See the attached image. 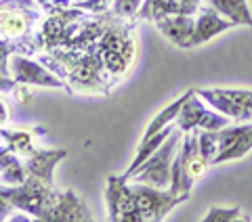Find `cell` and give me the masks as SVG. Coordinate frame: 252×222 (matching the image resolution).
Listing matches in <instances>:
<instances>
[{"mask_svg":"<svg viewBox=\"0 0 252 222\" xmlns=\"http://www.w3.org/2000/svg\"><path fill=\"white\" fill-rule=\"evenodd\" d=\"M181 140H183V130L175 126V130L168 134V139L132 172V176L128 180L143 182V185L156 187V189H170L172 164H175V157L179 153Z\"/></svg>","mask_w":252,"mask_h":222,"instance_id":"obj_2","label":"cell"},{"mask_svg":"<svg viewBox=\"0 0 252 222\" xmlns=\"http://www.w3.org/2000/svg\"><path fill=\"white\" fill-rule=\"evenodd\" d=\"M198 140H200V155L208 166L215 164L219 155V142L215 137V130H198Z\"/></svg>","mask_w":252,"mask_h":222,"instance_id":"obj_19","label":"cell"},{"mask_svg":"<svg viewBox=\"0 0 252 222\" xmlns=\"http://www.w3.org/2000/svg\"><path fill=\"white\" fill-rule=\"evenodd\" d=\"M204 101L193 88H189L187 101L183 103V109L177 117V128H181L183 132L189 130H220L225 126H229L231 120L225 117L223 113H219L217 109L206 107Z\"/></svg>","mask_w":252,"mask_h":222,"instance_id":"obj_7","label":"cell"},{"mask_svg":"<svg viewBox=\"0 0 252 222\" xmlns=\"http://www.w3.org/2000/svg\"><path fill=\"white\" fill-rule=\"evenodd\" d=\"M206 168H208V164L200 155L198 130L183 132V140H181L179 153L175 157V164H172V180H170L168 191L189 197L193 182L204 176Z\"/></svg>","mask_w":252,"mask_h":222,"instance_id":"obj_5","label":"cell"},{"mask_svg":"<svg viewBox=\"0 0 252 222\" xmlns=\"http://www.w3.org/2000/svg\"><path fill=\"white\" fill-rule=\"evenodd\" d=\"M26 166L19 160V155L6 147V142L0 145V182L2 185H21L26 182Z\"/></svg>","mask_w":252,"mask_h":222,"instance_id":"obj_15","label":"cell"},{"mask_svg":"<svg viewBox=\"0 0 252 222\" xmlns=\"http://www.w3.org/2000/svg\"><path fill=\"white\" fill-rule=\"evenodd\" d=\"M46 222H89L93 214L86 208L84 199L74 191H63L59 201L42 216Z\"/></svg>","mask_w":252,"mask_h":222,"instance_id":"obj_11","label":"cell"},{"mask_svg":"<svg viewBox=\"0 0 252 222\" xmlns=\"http://www.w3.org/2000/svg\"><path fill=\"white\" fill-rule=\"evenodd\" d=\"M154 23L170 44L185 49L195 28V15H166V17H160Z\"/></svg>","mask_w":252,"mask_h":222,"instance_id":"obj_13","label":"cell"},{"mask_svg":"<svg viewBox=\"0 0 252 222\" xmlns=\"http://www.w3.org/2000/svg\"><path fill=\"white\" fill-rule=\"evenodd\" d=\"M86 15H89V11L80 9V6H51L44 13L34 36L38 53L63 49V44L67 42L74 26L82 17H86Z\"/></svg>","mask_w":252,"mask_h":222,"instance_id":"obj_4","label":"cell"},{"mask_svg":"<svg viewBox=\"0 0 252 222\" xmlns=\"http://www.w3.org/2000/svg\"><path fill=\"white\" fill-rule=\"evenodd\" d=\"M61 193L63 191H57L55 187L44 185L42 180L32 178V176H28L26 182L15 187L0 182V195L4 199H9L15 205V210L26 212L36 220H42L44 214L59 201Z\"/></svg>","mask_w":252,"mask_h":222,"instance_id":"obj_3","label":"cell"},{"mask_svg":"<svg viewBox=\"0 0 252 222\" xmlns=\"http://www.w3.org/2000/svg\"><path fill=\"white\" fill-rule=\"evenodd\" d=\"M130 191L135 195L137 210L143 222H160L168 216V212H172L177 205L189 199L187 195L172 193L168 189H156V187L143 185V182H132Z\"/></svg>","mask_w":252,"mask_h":222,"instance_id":"obj_6","label":"cell"},{"mask_svg":"<svg viewBox=\"0 0 252 222\" xmlns=\"http://www.w3.org/2000/svg\"><path fill=\"white\" fill-rule=\"evenodd\" d=\"M11 122V107L4 99H0V128H4Z\"/></svg>","mask_w":252,"mask_h":222,"instance_id":"obj_24","label":"cell"},{"mask_svg":"<svg viewBox=\"0 0 252 222\" xmlns=\"http://www.w3.org/2000/svg\"><path fill=\"white\" fill-rule=\"evenodd\" d=\"M9 74L15 82L30 84V86H44V88H59L67 90V84L61 80L57 74H53L49 67L38 63L30 55L13 53L9 59Z\"/></svg>","mask_w":252,"mask_h":222,"instance_id":"obj_8","label":"cell"},{"mask_svg":"<svg viewBox=\"0 0 252 222\" xmlns=\"http://www.w3.org/2000/svg\"><path fill=\"white\" fill-rule=\"evenodd\" d=\"M44 13L38 0H0V36L13 42L21 55H38L34 36Z\"/></svg>","mask_w":252,"mask_h":222,"instance_id":"obj_1","label":"cell"},{"mask_svg":"<svg viewBox=\"0 0 252 222\" xmlns=\"http://www.w3.org/2000/svg\"><path fill=\"white\" fill-rule=\"evenodd\" d=\"M141 4H143L141 0H112L109 11H112L116 17H122V19H137Z\"/></svg>","mask_w":252,"mask_h":222,"instance_id":"obj_21","label":"cell"},{"mask_svg":"<svg viewBox=\"0 0 252 222\" xmlns=\"http://www.w3.org/2000/svg\"><path fill=\"white\" fill-rule=\"evenodd\" d=\"M13 210H15V205H13L9 199H4V197L0 195V220H6V218H9Z\"/></svg>","mask_w":252,"mask_h":222,"instance_id":"obj_25","label":"cell"},{"mask_svg":"<svg viewBox=\"0 0 252 222\" xmlns=\"http://www.w3.org/2000/svg\"><path fill=\"white\" fill-rule=\"evenodd\" d=\"M250 149H252V122L248 124V128L244 130V134L240 137V140L235 142V145L229 149V151H225L223 155H219L215 164H225V162L240 160V157H244L246 153H250Z\"/></svg>","mask_w":252,"mask_h":222,"instance_id":"obj_18","label":"cell"},{"mask_svg":"<svg viewBox=\"0 0 252 222\" xmlns=\"http://www.w3.org/2000/svg\"><path fill=\"white\" fill-rule=\"evenodd\" d=\"M202 220L204 222H235V220L248 222L250 216H246L240 208H210Z\"/></svg>","mask_w":252,"mask_h":222,"instance_id":"obj_20","label":"cell"},{"mask_svg":"<svg viewBox=\"0 0 252 222\" xmlns=\"http://www.w3.org/2000/svg\"><path fill=\"white\" fill-rule=\"evenodd\" d=\"M208 4L235 26L252 28V13L246 0H208Z\"/></svg>","mask_w":252,"mask_h":222,"instance_id":"obj_17","label":"cell"},{"mask_svg":"<svg viewBox=\"0 0 252 222\" xmlns=\"http://www.w3.org/2000/svg\"><path fill=\"white\" fill-rule=\"evenodd\" d=\"M195 92H198L212 109H217L219 113H223L225 117H229L231 122H240V124H250L252 122V111L246 109V107H242V105H238V103L229 101L223 92H220V88H212V90L198 88Z\"/></svg>","mask_w":252,"mask_h":222,"instance_id":"obj_14","label":"cell"},{"mask_svg":"<svg viewBox=\"0 0 252 222\" xmlns=\"http://www.w3.org/2000/svg\"><path fill=\"white\" fill-rule=\"evenodd\" d=\"M107 220L112 222H143L137 210L135 195L124 176H109L105 187Z\"/></svg>","mask_w":252,"mask_h":222,"instance_id":"obj_9","label":"cell"},{"mask_svg":"<svg viewBox=\"0 0 252 222\" xmlns=\"http://www.w3.org/2000/svg\"><path fill=\"white\" fill-rule=\"evenodd\" d=\"M220 92H223L229 101L238 103V105L252 111V90H246V88H220Z\"/></svg>","mask_w":252,"mask_h":222,"instance_id":"obj_22","label":"cell"},{"mask_svg":"<svg viewBox=\"0 0 252 222\" xmlns=\"http://www.w3.org/2000/svg\"><path fill=\"white\" fill-rule=\"evenodd\" d=\"M38 2L44 6V11H49V9H51V0H38Z\"/></svg>","mask_w":252,"mask_h":222,"instance_id":"obj_27","label":"cell"},{"mask_svg":"<svg viewBox=\"0 0 252 222\" xmlns=\"http://www.w3.org/2000/svg\"><path fill=\"white\" fill-rule=\"evenodd\" d=\"M17 82L11 76H0V92H13Z\"/></svg>","mask_w":252,"mask_h":222,"instance_id":"obj_26","label":"cell"},{"mask_svg":"<svg viewBox=\"0 0 252 222\" xmlns=\"http://www.w3.org/2000/svg\"><path fill=\"white\" fill-rule=\"evenodd\" d=\"M13 97L17 99L21 105H26V103H30L32 101V90H30V84H19L17 82V86H15V90H13Z\"/></svg>","mask_w":252,"mask_h":222,"instance_id":"obj_23","label":"cell"},{"mask_svg":"<svg viewBox=\"0 0 252 222\" xmlns=\"http://www.w3.org/2000/svg\"><path fill=\"white\" fill-rule=\"evenodd\" d=\"M65 155H67L65 149H36V151L28 155L26 162H23L26 174L32 178L42 180L44 185H49V187H55V178H53L55 166Z\"/></svg>","mask_w":252,"mask_h":222,"instance_id":"obj_12","label":"cell"},{"mask_svg":"<svg viewBox=\"0 0 252 222\" xmlns=\"http://www.w3.org/2000/svg\"><path fill=\"white\" fill-rule=\"evenodd\" d=\"M235 28V23L229 21L227 17H223L217 9H212V6H200L198 15H195V28H193V34L191 38L187 40V46L185 49H193V46H200L204 42L212 40V38H217L219 34H223V31Z\"/></svg>","mask_w":252,"mask_h":222,"instance_id":"obj_10","label":"cell"},{"mask_svg":"<svg viewBox=\"0 0 252 222\" xmlns=\"http://www.w3.org/2000/svg\"><path fill=\"white\" fill-rule=\"evenodd\" d=\"M46 130L40 128L38 126L36 130H9V128H0V134H2V139L6 142V147L11 149V151H15L17 155H23V157H28L36 151V134H44Z\"/></svg>","mask_w":252,"mask_h":222,"instance_id":"obj_16","label":"cell"}]
</instances>
